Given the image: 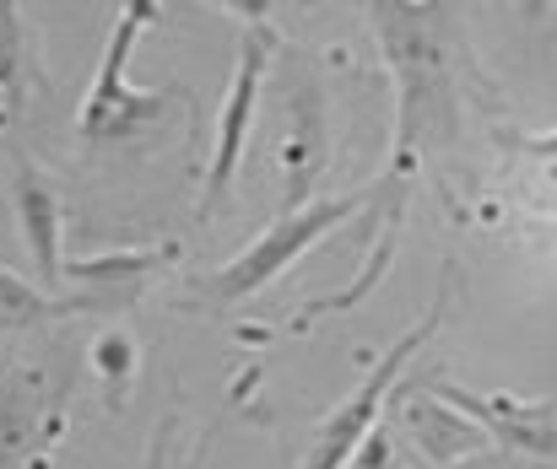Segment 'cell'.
<instances>
[{
	"label": "cell",
	"instance_id": "3957f363",
	"mask_svg": "<svg viewBox=\"0 0 557 469\" xmlns=\"http://www.w3.org/2000/svg\"><path fill=\"white\" fill-rule=\"evenodd\" d=\"M379 189H384V183H363V189H347L342 200H309L304 211H282L265 238H255L244 254H233L222 270H211V276L200 281V297H206L211 308H233V303L255 297V292L271 287L298 254H309L320 238H331L342 221H352Z\"/></svg>",
	"mask_w": 557,
	"mask_h": 469
},
{
	"label": "cell",
	"instance_id": "5bb4252c",
	"mask_svg": "<svg viewBox=\"0 0 557 469\" xmlns=\"http://www.w3.org/2000/svg\"><path fill=\"white\" fill-rule=\"evenodd\" d=\"M389 254H395V227L384 232V243H379V249H373V254H369V265H363V276H358V281H352L347 292H336V297H314V303H309V308H304V313H293V329H309V324H314L320 313H336V308H352V303H363V292H369L373 281L384 276V270H389Z\"/></svg>",
	"mask_w": 557,
	"mask_h": 469
},
{
	"label": "cell",
	"instance_id": "30bf717a",
	"mask_svg": "<svg viewBox=\"0 0 557 469\" xmlns=\"http://www.w3.org/2000/svg\"><path fill=\"white\" fill-rule=\"evenodd\" d=\"M169 254H174V249H136V254L82 259V265H65V281L92 287V308H120V303H136V292L147 287V276H152Z\"/></svg>",
	"mask_w": 557,
	"mask_h": 469
},
{
	"label": "cell",
	"instance_id": "4fadbf2b",
	"mask_svg": "<svg viewBox=\"0 0 557 469\" xmlns=\"http://www.w3.org/2000/svg\"><path fill=\"white\" fill-rule=\"evenodd\" d=\"M0 98L5 114L22 109V5L0 0Z\"/></svg>",
	"mask_w": 557,
	"mask_h": 469
},
{
	"label": "cell",
	"instance_id": "277c9868",
	"mask_svg": "<svg viewBox=\"0 0 557 469\" xmlns=\"http://www.w3.org/2000/svg\"><path fill=\"white\" fill-rule=\"evenodd\" d=\"M444 313H449V281L438 287L433 308L422 313V318H417V324H411L389 351H384V362L373 367L363 383H358V394H352L347 405H336V410L314 427V443H309V454H304V469H352L358 465V454H363V443H369L373 427H379V410H384V400H389L395 378L406 372V362L417 356V345L438 334Z\"/></svg>",
	"mask_w": 557,
	"mask_h": 469
},
{
	"label": "cell",
	"instance_id": "7a4b0ae2",
	"mask_svg": "<svg viewBox=\"0 0 557 469\" xmlns=\"http://www.w3.org/2000/svg\"><path fill=\"white\" fill-rule=\"evenodd\" d=\"M152 16H158V0H125L120 5L114 33H109L103 60H98V76H92V92H87V103L76 114L82 141H98V147L103 141H131V136L163 125L174 103L195 109V98L180 92V87H163V92L131 87V54H136V43H141V33H147Z\"/></svg>",
	"mask_w": 557,
	"mask_h": 469
},
{
	"label": "cell",
	"instance_id": "7c38bea8",
	"mask_svg": "<svg viewBox=\"0 0 557 469\" xmlns=\"http://www.w3.org/2000/svg\"><path fill=\"white\" fill-rule=\"evenodd\" d=\"M27 427H33V400H27V389H16L11 378H0V469L22 465Z\"/></svg>",
	"mask_w": 557,
	"mask_h": 469
},
{
	"label": "cell",
	"instance_id": "9c48e42d",
	"mask_svg": "<svg viewBox=\"0 0 557 469\" xmlns=\"http://www.w3.org/2000/svg\"><path fill=\"white\" fill-rule=\"evenodd\" d=\"M411 438H417V448L433 459V465H460V459H471V454H482L493 438L471 421V416H460L449 400H438L433 389H428V400H417L411 405Z\"/></svg>",
	"mask_w": 557,
	"mask_h": 469
},
{
	"label": "cell",
	"instance_id": "8992f818",
	"mask_svg": "<svg viewBox=\"0 0 557 469\" xmlns=\"http://www.w3.org/2000/svg\"><path fill=\"white\" fill-rule=\"evenodd\" d=\"M276 162H282V211H304L331 162V114L314 71H298L287 87V136Z\"/></svg>",
	"mask_w": 557,
	"mask_h": 469
},
{
	"label": "cell",
	"instance_id": "52a82bcc",
	"mask_svg": "<svg viewBox=\"0 0 557 469\" xmlns=\"http://www.w3.org/2000/svg\"><path fill=\"white\" fill-rule=\"evenodd\" d=\"M438 400H449L460 416H471L493 443L531 454V459H557V405L547 400H504V394H466L449 383H433Z\"/></svg>",
	"mask_w": 557,
	"mask_h": 469
},
{
	"label": "cell",
	"instance_id": "6da1fadb",
	"mask_svg": "<svg viewBox=\"0 0 557 469\" xmlns=\"http://www.w3.org/2000/svg\"><path fill=\"white\" fill-rule=\"evenodd\" d=\"M379 54L395 76V141L389 173H406L428 136L455 130V71H449V5L433 0H373Z\"/></svg>",
	"mask_w": 557,
	"mask_h": 469
},
{
	"label": "cell",
	"instance_id": "ba28073f",
	"mask_svg": "<svg viewBox=\"0 0 557 469\" xmlns=\"http://www.w3.org/2000/svg\"><path fill=\"white\" fill-rule=\"evenodd\" d=\"M11 205H16V221H22L27 254H33V265H38V281H44V292H54V287L65 281V259H60V200H54V183H49L33 162H16Z\"/></svg>",
	"mask_w": 557,
	"mask_h": 469
},
{
	"label": "cell",
	"instance_id": "ffe728a7",
	"mask_svg": "<svg viewBox=\"0 0 557 469\" xmlns=\"http://www.w3.org/2000/svg\"><path fill=\"white\" fill-rule=\"evenodd\" d=\"M536 232H547V238H553V243H557V221H547V216L536 221Z\"/></svg>",
	"mask_w": 557,
	"mask_h": 469
},
{
	"label": "cell",
	"instance_id": "8fae6325",
	"mask_svg": "<svg viewBox=\"0 0 557 469\" xmlns=\"http://www.w3.org/2000/svg\"><path fill=\"white\" fill-rule=\"evenodd\" d=\"M65 313H76V297H54V292L38 297V287H27L11 270H0V329H33V324L65 318Z\"/></svg>",
	"mask_w": 557,
	"mask_h": 469
},
{
	"label": "cell",
	"instance_id": "d6986e66",
	"mask_svg": "<svg viewBox=\"0 0 557 469\" xmlns=\"http://www.w3.org/2000/svg\"><path fill=\"white\" fill-rule=\"evenodd\" d=\"M163 454H169V421H163V432H158V443H152V465L147 469H163Z\"/></svg>",
	"mask_w": 557,
	"mask_h": 469
},
{
	"label": "cell",
	"instance_id": "9a60e30c",
	"mask_svg": "<svg viewBox=\"0 0 557 469\" xmlns=\"http://www.w3.org/2000/svg\"><path fill=\"white\" fill-rule=\"evenodd\" d=\"M131 340H120V334H109L103 345H98V367H103V378L109 383H125V372H131Z\"/></svg>",
	"mask_w": 557,
	"mask_h": 469
},
{
	"label": "cell",
	"instance_id": "e0dca14e",
	"mask_svg": "<svg viewBox=\"0 0 557 469\" xmlns=\"http://www.w3.org/2000/svg\"><path fill=\"white\" fill-rule=\"evenodd\" d=\"M216 5H227L233 16H244V27L249 22H271V0H216Z\"/></svg>",
	"mask_w": 557,
	"mask_h": 469
},
{
	"label": "cell",
	"instance_id": "ac0fdd59",
	"mask_svg": "<svg viewBox=\"0 0 557 469\" xmlns=\"http://www.w3.org/2000/svg\"><path fill=\"white\" fill-rule=\"evenodd\" d=\"M520 11H525V22H542L553 11V0H520Z\"/></svg>",
	"mask_w": 557,
	"mask_h": 469
},
{
	"label": "cell",
	"instance_id": "5b68a950",
	"mask_svg": "<svg viewBox=\"0 0 557 469\" xmlns=\"http://www.w3.org/2000/svg\"><path fill=\"white\" fill-rule=\"evenodd\" d=\"M282 49V33L271 22H249L244 38H238V65H233V81H227V98H222V114H216V152L206 167V189H200V221H211L238 178V156L249 147V130H255V109H260V81L271 71Z\"/></svg>",
	"mask_w": 557,
	"mask_h": 469
},
{
	"label": "cell",
	"instance_id": "2e32d148",
	"mask_svg": "<svg viewBox=\"0 0 557 469\" xmlns=\"http://www.w3.org/2000/svg\"><path fill=\"white\" fill-rule=\"evenodd\" d=\"M509 147L525 156H542V162H557V130L553 136H509Z\"/></svg>",
	"mask_w": 557,
	"mask_h": 469
}]
</instances>
